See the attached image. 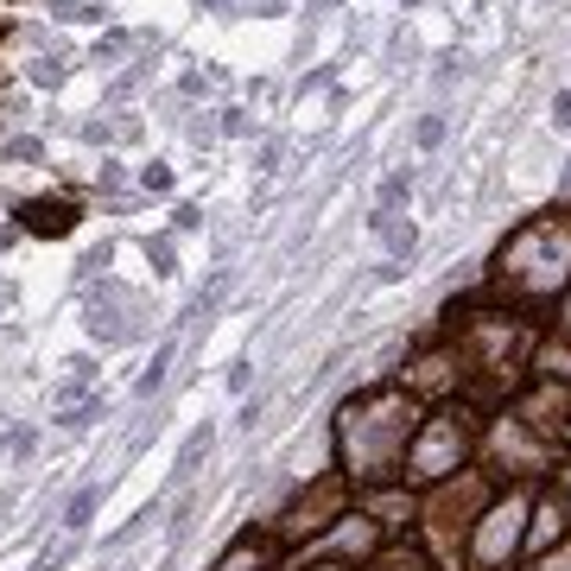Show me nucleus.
Returning <instances> with one entry per match:
<instances>
[{"label": "nucleus", "mask_w": 571, "mask_h": 571, "mask_svg": "<svg viewBox=\"0 0 571 571\" xmlns=\"http://www.w3.org/2000/svg\"><path fill=\"white\" fill-rule=\"evenodd\" d=\"M70 222H77V210H70V204H32V210H26V229H32V236H64Z\"/></svg>", "instance_id": "f257e3e1"}, {"label": "nucleus", "mask_w": 571, "mask_h": 571, "mask_svg": "<svg viewBox=\"0 0 571 571\" xmlns=\"http://www.w3.org/2000/svg\"><path fill=\"white\" fill-rule=\"evenodd\" d=\"M90 509H95V489H83V495L70 502V514H64V521H70V527H83V521H90Z\"/></svg>", "instance_id": "f03ea898"}]
</instances>
